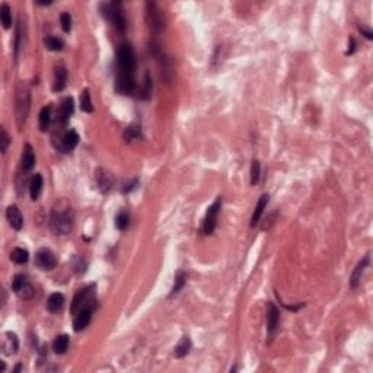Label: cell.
<instances>
[{
    "label": "cell",
    "mask_w": 373,
    "mask_h": 373,
    "mask_svg": "<svg viewBox=\"0 0 373 373\" xmlns=\"http://www.w3.org/2000/svg\"><path fill=\"white\" fill-rule=\"evenodd\" d=\"M75 211L69 201H59L51 211V229L56 235H67L73 229Z\"/></svg>",
    "instance_id": "6da1fadb"
},
{
    "label": "cell",
    "mask_w": 373,
    "mask_h": 373,
    "mask_svg": "<svg viewBox=\"0 0 373 373\" xmlns=\"http://www.w3.org/2000/svg\"><path fill=\"white\" fill-rule=\"evenodd\" d=\"M69 349V337L66 334L57 335L56 340L53 341V350L57 354H64Z\"/></svg>",
    "instance_id": "603a6c76"
},
{
    "label": "cell",
    "mask_w": 373,
    "mask_h": 373,
    "mask_svg": "<svg viewBox=\"0 0 373 373\" xmlns=\"http://www.w3.org/2000/svg\"><path fill=\"white\" fill-rule=\"evenodd\" d=\"M35 165V155H34V149L31 147V145H26L22 153V168L25 171H31Z\"/></svg>",
    "instance_id": "7402d4cb"
},
{
    "label": "cell",
    "mask_w": 373,
    "mask_h": 373,
    "mask_svg": "<svg viewBox=\"0 0 373 373\" xmlns=\"http://www.w3.org/2000/svg\"><path fill=\"white\" fill-rule=\"evenodd\" d=\"M51 105H47L41 109L40 112V128L41 131H47L48 127H50V123H51Z\"/></svg>",
    "instance_id": "4316f807"
},
{
    "label": "cell",
    "mask_w": 373,
    "mask_h": 373,
    "mask_svg": "<svg viewBox=\"0 0 373 373\" xmlns=\"http://www.w3.org/2000/svg\"><path fill=\"white\" fill-rule=\"evenodd\" d=\"M161 66H162V76L166 82H171L172 76H174V70H172V62L168 56L162 54L161 57Z\"/></svg>",
    "instance_id": "484cf974"
},
{
    "label": "cell",
    "mask_w": 373,
    "mask_h": 373,
    "mask_svg": "<svg viewBox=\"0 0 373 373\" xmlns=\"http://www.w3.org/2000/svg\"><path fill=\"white\" fill-rule=\"evenodd\" d=\"M12 290L21 297V299H29L32 297L34 294V290H32V286L29 284L28 281V277L25 274H18L15 276V279L12 281Z\"/></svg>",
    "instance_id": "9c48e42d"
},
{
    "label": "cell",
    "mask_w": 373,
    "mask_h": 373,
    "mask_svg": "<svg viewBox=\"0 0 373 373\" xmlns=\"http://www.w3.org/2000/svg\"><path fill=\"white\" fill-rule=\"evenodd\" d=\"M6 217L9 225L15 229V230H21L23 226V217L21 214V210L18 208V206H9L6 210Z\"/></svg>",
    "instance_id": "9a60e30c"
},
{
    "label": "cell",
    "mask_w": 373,
    "mask_h": 373,
    "mask_svg": "<svg viewBox=\"0 0 373 373\" xmlns=\"http://www.w3.org/2000/svg\"><path fill=\"white\" fill-rule=\"evenodd\" d=\"M44 44L50 51H62L63 50V41L56 37H47L44 40Z\"/></svg>",
    "instance_id": "d6a6232c"
},
{
    "label": "cell",
    "mask_w": 373,
    "mask_h": 373,
    "mask_svg": "<svg viewBox=\"0 0 373 373\" xmlns=\"http://www.w3.org/2000/svg\"><path fill=\"white\" fill-rule=\"evenodd\" d=\"M0 19H1L4 29H9L12 26V10H10L9 4H6V3H3L0 6Z\"/></svg>",
    "instance_id": "f546056e"
},
{
    "label": "cell",
    "mask_w": 373,
    "mask_h": 373,
    "mask_svg": "<svg viewBox=\"0 0 373 373\" xmlns=\"http://www.w3.org/2000/svg\"><path fill=\"white\" fill-rule=\"evenodd\" d=\"M35 264L41 269V270H45V271H50L53 270L56 266H57V260H56V255L50 251V249H40L35 255Z\"/></svg>",
    "instance_id": "8fae6325"
},
{
    "label": "cell",
    "mask_w": 373,
    "mask_h": 373,
    "mask_svg": "<svg viewBox=\"0 0 373 373\" xmlns=\"http://www.w3.org/2000/svg\"><path fill=\"white\" fill-rule=\"evenodd\" d=\"M73 111H75L73 99L67 96V98L62 102V105H60V111H59V121H60V124H62L63 127H66V125H67V123H69V120H70V117H72Z\"/></svg>",
    "instance_id": "5bb4252c"
},
{
    "label": "cell",
    "mask_w": 373,
    "mask_h": 373,
    "mask_svg": "<svg viewBox=\"0 0 373 373\" xmlns=\"http://www.w3.org/2000/svg\"><path fill=\"white\" fill-rule=\"evenodd\" d=\"M64 306V296L62 293H53L47 299V309L51 313H57L63 309Z\"/></svg>",
    "instance_id": "44dd1931"
},
{
    "label": "cell",
    "mask_w": 373,
    "mask_h": 373,
    "mask_svg": "<svg viewBox=\"0 0 373 373\" xmlns=\"http://www.w3.org/2000/svg\"><path fill=\"white\" fill-rule=\"evenodd\" d=\"M93 290H95V286L89 284V286L81 289L75 294L73 302H72V308H70V311L73 313H78V312H81L82 309H86V308H92L91 302H92L93 297Z\"/></svg>",
    "instance_id": "8992f818"
},
{
    "label": "cell",
    "mask_w": 373,
    "mask_h": 373,
    "mask_svg": "<svg viewBox=\"0 0 373 373\" xmlns=\"http://www.w3.org/2000/svg\"><path fill=\"white\" fill-rule=\"evenodd\" d=\"M222 210V197H217L216 201L207 208L206 217H204V223H203V232L204 235H211L217 226V219H219V213Z\"/></svg>",
    "instance_id": "52a82bcc"
},
{
    "label": "cell",
    "mask_w": 373,
    "mask_h": 373,
    "mask_svg": "<svg viewBox=\"0 0 373 373\" xmlns=\"http://www.w3.org/2000/svg\"><path fill=\"white\" fill-rule=\"evenodd\" d=\"M260 175H261V164L258 161H252V165H251V184L252 186L258 184Z\"/></svg>",
    "instance_id": "e575fe53"
},
{
    "label": "cell",
    "mask_w": 373,
    "mask_h": 373,
    "mask_svg": "<svg viewBox=\"0 0 373 373\" xmlns=\"http://www.w3.org/2000/svg\"><path fill=\"white\" fill-rule=\"evenodd\" d=\"M191 347H192V344H191L189 337H186H186H183V338H181V341L178 343V346L175 347V356H177L178 359L186 357V354L189 353Z\"/></svg>",
    "instance_id": "83f0119b"
},
{
    "label": "cell",
    "mask_w": 373,
    "mask_h": 373,
    "mask_svg": "<svg viewBox=\"0 0 373 373\" xmlns=\"http://www.w3.org/2000/svg\"><path fill=\"white\" fill-rule=\"evenodd\" d=\"M146 22L149 29L155 34H161L166 26L165 13L155 1L146 3Z\"/></svg>",
    "instance_id": "5b68a950"
},
{
    "label": "cell",
    "mask_w": 373,
    "mask_h": 373,
    "mask_svg": "<svg viewBox=\"0 0 373 373\" xmlns=\"http://www.w3.org/2000/svg\"><path fill=\"white\" fill-rule=\"evenodd\" d=\"M19 350V340L16 337L15 332H4L3 337H1V352L4 356H12V354H16Z\"/></svg>",
    "instance_id": "7c38bea8"
},
{
    "label": "cell",
    "mask_w": 373,
    "mask_h": 373,
    "mask_svg": "<svg viewBox=\"0 0 373 373\" xmlns=\"http://www.w3.org/2000/svg\"><path fill=\"white\" fill-rule=\"evenodd\" d=\"M95 178H96V184H98L99 189H101L102 192H106V191L111 189L114 180H112V177H111L105 169H98Z\"/></svg>",
    "instance_id": "ffe728a7"
},
{
    "label": "cell",
    "mask_w": 373,
    "mask_h": 373,
    "mask_svg": "<svg viewBox=\"0 0 373 373\" xmlns=\"http://www.w3.org/2000/svg\"><path fill=\"white\" fill-rule=\"evenodd\" d=\"M186 283V274L183 271V270H180V271L175 274V281H174V286H172V289H171V294H169V297L177 296V294H178V293L184 289Z\"/></svg>",
    "instance_id": "d4e9b609"
},
{
    "label": "cell",
    "mask_w": 373,
    "mask_h": 373,
    "mask_svg": "<svg viewBox=\"0 0 373 373\" xmlns=\"http://www.w3.org/2000/svg\"><path fill=\"white\" fill-rule=\"evenodd\" d=\"M42 177L41 174H35V177L32 178L31 181V186H29V192H31V198L35 201L38 200V197L41 195V191H42Z\"/></svg>",
    "instance_id": "cb8c5ba5"
},
{
    "label": "cell",
    "mask_w": 373,
    "mask_h": 373,
    "mask_svg": "<svg viewBox=\"0 0 373 373\" xmlns=\"http://www.w3.org/2000/svg\"><path fill=\"white\" fill-rule=\"evenodd\" d=\"M136 91V81L131 75H117L115 78V92L120 95H133Z\"/></svg>",
    "instance_id": "30bf717a"
},
{
    "label": "cell",
    "mask_w": 373,
    "mask_h": 373,
    "mask_svg": "<svg viewBox=\"0 0 373 373\" xmlns=\"http://www.w3.org/2000/svg\"><path fill=\"white\" fill-rule=\"evenodd\" d=\"M60 21H62V28H63V31H64V32H70V29H72V16H70V13H67V12L62 13Z\"/></svg>",
    "instance_id": "8d00e7d4"
},
{
    "label": "cell",
    "mask_w": 373,
    "mask_h": 373,
    "mask_svg": "<svg viewBox=\"0 0 373 373\" xmlns=\"http://www.w3.org/2000/svg\"><path fill=\"white\" fill-rule=\"evenodd\" d=\"M280 321V312L277 306L271 302H269L267 306V334L270 338H273V335L276 334L277 328H279Z\"/></svg>",
    "instance_id": "4fadbf2b"
},
{
    "label": "cell",
    "mask_w": 373,
    "mask_h": 373,
    "mask_svg": "<svg viewBox=\"0 0 373 373\" xmlns=\"http://www.w3.org/2000/svg\"><path fill=\"white\" fill-rule=\"evenodd\" d=\"M369 263H371V257L366 255V257L357 264V267L354 269V271H353V274H352V277H350V283H349L352 289H356V287L360 284V280L363 277V274H365V271H366Z\"/></svg>",
    "instance_id": "2e32d148"
},
{
    "label": "cell",
    "mask_w": 373,
    "mask_h": 373,
    "mask_svg": "<svg viewBox=\"0 0 373 373\" xmlns=\"http://www.w3.org/2000/svg\"><path fill=\"white\" fill-rule=\"evenodd\" d=\"M356 45V42H354V38H350V41H349V51H347V54H353L354 53V47Z\"/></svg>",
    "instance_id": "74e56055"
},
{
    "label": "cell",
    "mask_w": 373,
    "mask_h": 373,
    "mask_svg": "<svg viewBox=\"0 0 373 373\" xmlns=\"http://www.w3.org/2000/svg\"><path fill=\"white\" fill-rule=\"evenodd\" d=\"M21 369H22V366H21V365H18V366H16V368H15V371H13V372H15V373L19 372V371H21Z\"/></svg>",
    "instance_id": "ab89813d"
},
{
    "label": "cell",
    "mask_w": 373,
    "mask_h": 373,
    "mask_svg": "<svg viewBox=\"0 0 373 373\" xmlns=\"http://www.w3.org/2000/svg\"><path fill=\"white\" fill-rule=\"evenodd\" d=\"M269 201H270V195L269 194H263L260 197V200L257 203V207H255V210L252 213V217H251V228H255L258 225V222H260V219H261V216H263Z\"/></svg>",
    "instance_id": "ac0fdd59"
},
{
    "label": "cell",
    "mask_w": 373,
    "mask_h": 373,
    "mask_svg": "<svg viewBox=\"0 0 373 373\" xmlns=\"http://www.w3.org/2000/svg\"><path fill=\"white\" fill-rule=\"evenodd\" d=\"M67 85V70L63 64H59L54 72V91L62 92Z\"/></svg>",
    "instance_id": "d6986e66"
},
{
    "label": "cell",
    "mask_w": 373,
    "mask_h": 373,
    "mask_svg": "<svg viewBox=\"0 0 373 373\" xmlns=\"http://www.w3.org/2000/svg\"><path fill=\"white\" fill-rule=\"evenodd\" d=\"M0 145H1V153L4 155L7 152V147L10 145V136L7 134L6 128L1 127V133H0Z\"/></svg>",
    "instance_id": "d590c367"
},
{
    "label": "cell",
    "mask_w": 373,
    "mask_h": 373,
    "mask_svg": "<svg viewBox=\"0 0 373 373\" xmlns=\"http://www.w3.org/2000/svg\"><path fill=\"white\" fill-rule=\"evenodd\" d=\"M10 260L16 264H26L29 260V252L23 248H15L10 252Z\"/></svg>",
    "instance_id": "f1b7e54d"
},
{
    "label": "cell",
    "mask_w": 373,
    "mask_h": 373,
    "mask_svg": "<svg viewBox=\"0 0 373 373\" xmlns=\"http://www.w3.org/2000/svg\"><path fill=\"white\" fill-rule=\"evenodd\" d=\"M81 108L82 111L91 114L93 111V105H92V99H91V93H89V89H85L82 95H81Z\"/></svg>",
    "instance_id": "1f68e13d"
},
{
    "label": "cell",
    "mask_w": 373,
    "mask_h": 373,
    "mask_svg": "<svg viewBox=\"0 0 373 373\" xmlns=\"http://www.w3.org/2000/svg\"><path fill=\"white\" fill-rule=\"evenodd\" d=\"M31 108V91L25 83H19L15 95V115L19 130L23 127Z\"/></svg>",
    "instance_id": "7a4b0ae2"
},
{
    "label": "cell",
    "mask_w": 373,
    "mask_h": 373,
    "mask_svg": "<svg viewBox=\"0 0 373 373\" xmlns=\"http://www.w3.org/2000/svg\"><path fill=\"white\" fill-rule=\"evenodd\" d=\"M128 225H130V216H128L125 211H121L120 214H117V217H115V226H117V229L125 230V229L128 228Z\"/></svg>",
    "instance_id": "836d02e7"
},
{
    "label": "cell",
    "mask_w": 373,
    "mask_h": 373,
    "mask_svg": "<svg viewBox=\"0 0 373 373\" xmlns=\"http://www.w3.org/2000/svg\"><path fill=\"white\" fill-rule=\"evenodd\" d=\"M57 140H59V143H54L56 149L60 150V152L67 153V152H72L79 145L81 139H79V134L75 130H69L63 134H59V139L56 136L53 137V142H57Z\"/></svg>",
    "instance_id": "ba28073f"
},
{
    "label": "cell",
    "mask_w": 373,
    "mask_h": 373,
    "mask_svg": "<svg viewBox=\"0 0 373 373\" xmlns=\"http://www.w3.org/2000/svg\"><path fill=\"white\" fill-rule=\"evenodd\" d=\"M101 10H102V16L106 18L108 21H111L114 28L118 32H125L127 21H125V15H124V10H123V4L120 1L102 3Z\"/></svg>",
    "instance_id": "3957f363"
},
{
    "label": "cell",
    "mask_w": 373,
    "mask_h": 373,
    "mask_svg": "<svg viewBox=\"0 0 373 373\" xmlns=\"http://www.w3.org/2000/svg\"><path fill=\"white\" fill-rule=\"evenodd\" d=\"M117 62H118V73L120 75H131L134 76L136 70V56L134 50L130 44L124 42L118 47L117 51Z\"/></svg>",
    "instance_id": "277c9868"
},
{
    "label": "cell",
    "mask_w": 373,
    "mask_h": 373,
    "mask_svg": "<svg viewBox=\"0 0 373 373\" xmlns=\"http://www.w3.org/2000/svg\"><path fill=\"white\" fill-rule=\"evenodd\" d=\"M140 136H142V130H140V127L136 125V124H131V125H128V127L124 130V140H125L127 143L137 140Z\"/></svg>",
    "instance_id": "4dcf8cb0"
},
{
    "label": "cell",
    "mask_w": 373,
    "mask_h": 373,
    "mask_svg": "<svg viewBox=\"0 0 373 373\" xmlns=\"http://www.w3.org/2000/svg\"><path fill=\"white\" fill-rule=\"evenodd\" d=\"M38 4H41V6H48V4H51V1H37Z\"/></svg>",
    "instance_id": "f35d334b"
},
{
    "label": "cell",
    "mask_w": 373,
    "mask_h": 373,
    "mask_svg": "<svg viewBox=\"0 0 373 373\" xmlns=\"http://www.w3.org/2000/svg\"><path fill=\"white\" fill-rule=\"evenodd\" d=\"M91 319H92V308H86V309H82L81 312H78L75 322H73L75 331H78V332L83 331L91 324Z\"/></svg>",
    "instance_id": "e0dca14e"
}]
</instances>
